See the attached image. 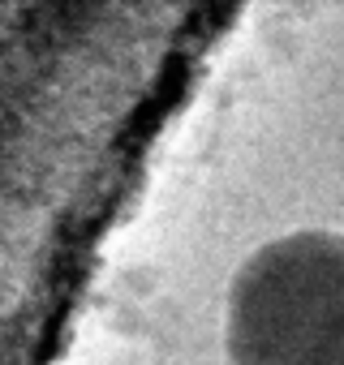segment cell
Listing matches in <instances>:
<instances>
[{
	"label": "cell",
	"instance_id": "6da1fadb",
	"mask_svg": "<svg viewBox=\"0 0 344 365\" xmlns=\"http://www.w3.org/2000/svg\"><path fill=\"white\" fill-rule=\"evenodd\" d=\"M228 365H344V232L293 228L250 250L224 292Z\"/></svg>",
	"mask_w": 344,
	"mask_h": 365
}]
</instances>
